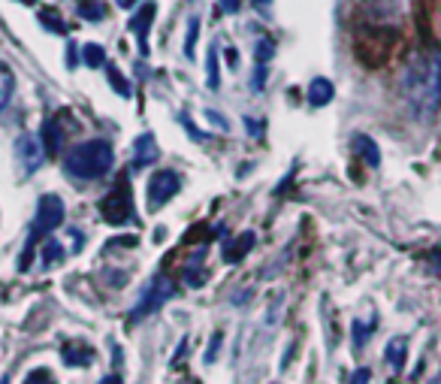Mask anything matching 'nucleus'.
<instances>
[{
  "instance_id": "nucleus-19",
  "label": "nucleus",
  "mask_w": 441,
  "mask_h": 384,
  "mask_svg": "<svg viewBox=\"0 0 441 384\" xmlns=\"http://www.w3.org/2000/svg\"><path fill=\"white\" fill-rule=\"evenodd\" d=\"M206 85L212 88V91H218V85H220V76H218V49L215 46L209 49V58H206Z\"/></svg>"
},
{
  "instance_id": "nucleus-25",
  "label": "nucleus",
  "mask_w": 441,
  "mask_h": 384,
  "mask_svg": "<svg viewBox=\"0 0 441 384\" xmlns=\"http://www.w3.org/2000/svg\"><path fill=\"white\" fill-rule=\"evenodd\" d=\"M375 327V321H369V324H360V321H354V345L357 348H363L366 345V336H369V330Z\"/></svg>"
},
{
  "instance_id": "nucleus-15",
  "label": "nucleus",
  "mask_w": 441,
  "mask_h": 384,
  "mask_svg": "<svg viewBox=\"0 0 441 384\" xmlns=\"http://www.w3.org/2000/svg\"><path fill=\"white\" fill-rule=\"evenodd\" d=\"M354 148H357V155H363V160H366L369 167H378V164H381V151H378V146H375L372 136L357 134V136H354Z\"/></svg>"
},
{
  "instance_id": "nucleus-21",
  "label": "nucleus",
  "mask_w": 441,
  "mask_h": 384,
  "mask_svg": "<svg viewBox=\"0 0 441 384\" xmlns=\"http://www.w3.org/2000/svg\"><path fill=\"white\" fill-rule=\"evenodd\" d=\"M197 39H199V18H190V22H187V37H185V55L187 58H194Z\"/></svg>"
},
{
  "instance_id": "nucleus-38",
  "label": "nucleus",
  "mask_w": 441,
  "mask_h": 384,
  "mask_svg": "<svg viewBox=\"0 0 441 384\" xmlns=\"http://www.w3.org/2000/svg\"><path fill=\"white\" fill-rule=\"evenodd\" d=\"M0 384H9V376H4V378H0Z\"/></svg>"
},
{
  "instance_id": "nucleus-9",
  "label": "nucleus",
  "mask_w": 441,
  "mask_h": 384,
  "mask_svg": "<svg viewBox=\"0 0 441 384\" xmlns=\"http://www.w3.org/2000/svg\"><path fill=\"white\" fill-rule=\"evenodd\" d=\"M157 158H160V148H157L154 134H143L133 146V167H152Z\"/></svg>"
},
{
  "instance_id": "nucleus-37",
  "label": "nucleus",
  "mask_w": 441,
  "mask_h": 384,
  "mask_svg": "<svg viewBox=\"0 0 441 384\" xmlns=\"http://www.w3.org/2000/svg\"><path fill=\"white\" fill-rule=\"evenodd\" d=\"M18 4H25V6H34V4H37V0H18Z\"/></svg>"
},
{
  "instance_id": "nucleus-26",
  "label": "nucleus",
  "mask_w": 441,
  "mask_h": 384,
  "mask_svg": "<svg viewBox=\"0 0 441 384\" xmlns=\"http://www.w3.org/2000/svg\"><path fill=\"white\" fill-rule=\"evenodd\" d=\"M218 351H220V333H215L212 342H209V348H206V354H203V363H215Z\"/></svg>"
},
{
  "instance_id": "nucleus-6",
  "label": "nucleus",
  "mask_w": 441,
  "mask_h": 384,
  "mask_svg": "<svg viewBox=\"0 0 441 384\" xmlns=\"http://www.w3.org/2000/svg\"><path fill=\"white\" fill-rule=\"evenodd\" d=\"M178 188H182V179L173 169H157V173L148 179V209H160L164 203H169Z\"/></svg>"
},
{
  "instance_id": "nucleus-17",
  "label": "nucleus",
  "mask_w": 441,
  "mask_h": 384,
  "mask_svg": "<svg viewBox=\"0 0 441 384\" xmlns=\"http://www.w3.org/2000/svg\"><path fill=\"white\" fill-rule=\"evenodd\" d=\"M79 15H82L85 22H100V18H106L103 0H79Z\"/></svg>"
},
{
  "instance_id": "nucleus-22",
  "label": "nucleus",
  "mask_w": 441,
  "mask_h": 384,
  "mask_svg": "<svg viewBox=\"0 0 441 384\" xmlns=\"http://www.w3.org/2000/svg\"><path fill=\"white\" fill-rule=\"evenodd\" d=\"M39 22H43L48 30H55V34H67V27H64L61 18H58L55 9H43V13H39Z\"/></svg>"
},
{
  "instance_id": "nucleus-18",
  "label": "nucleus",
  "mask_w": 441,
  "mask_h": 384,
  "mask_svg": "<svg viewBox=\"0 0 441 384\" xmlns=\"http://www.w3.org/2000/svg\"><path fill=\"white\" fill-rule=\"evenodd\" d=\"M82 60L88 67H106V49L100 43H88L82 49Z\"/></svg>"
},
{
  "instance_id": "nucleus-24",
  "label": "nucleus",
  "mask_w": 441,
  "mask_h": 384,
  "mask_svg": "<svg viewBox=\"0 0 441 384\" xmlns=\"http://www.w3.org/2000/svg\"><path fill=\"white\" fill-rule=\"evenodd\" d=\"M272 55H275L272 39H257V64H266Z\"/></svg>"
},
{
  "instance_id": "nucleus-3",
  "label": "nucleus",
  "mask_w": 441,
  "mask_h": 384,
  "mask_svg": "<svg viewBox=\"0 0 441 384\" xmlns=\"http://www.w3.org/2000/svg\"><path fill=\"white\" fill-rule=\"evenodd\" d=\"M176 294V288H173V281H169L166 276H154L152 281L145 285V290H143V297L136 300V306L130 309V324H139L143 318H148V315H154V312L164 306V302Z\"/></svg>"
},
{
  "instance_id": "nucleus-31",
  "label": "nucleus",
  "mask_w": 441,
  "mask_h": 384,
  "mask_svg": "<svg viewBox=\"0 0 441 384\" xmlns=\"http://www.w3.org/2000/svg\"><path fill=\"white\" fill-rule=\"evenodd\" d=\"M209 118H212V124H218L220 130H230V124H227V121H224V115H218V113H212V109H209V113H206Z\"/></svg>"
},
{
  "instance_id": "nucleus-1",
  "label": "nucleus",
  "mask_w": 441,
  "mask_h": 384,
  "mask_svg": "<svg viewBox=\"0 0 441 384\" xmlns=\"http://www.w3.org/2000/svg\"><path fill=\"white\" fill-rule=\"evenodd\" d=\"M399 91L408 113L420 124H429L441 109V52L438 49H420L408 58L399 76Z\"/></svg>"
},
{
  "instance_id": "nucleus-8",
  "label": "nucleus",
  "mask_w": 441,
  "mask_h": 384,
  "mask_svg": "<svg viewBox=\"0 0 441 384\" xmlns=\"http://www.w3.org/2000/svg\"><path fill=\"white\" fill-rule=\"evenodd\" d=\"M154 13H157V6L152 4V0H145L143 9L133 15V22H130V30L136 34L139 39V52L148 55V30H152V22H154Z\"/></svg>"
},
{
  "instance_id": "nucleus-29",
  "label": "nucleus",
  "mask_w": 441,
  "mask_h": 384,
  "mask_svg": "<svg viewBox=\"0 0 441 384\" xmlns=\"http://www.w3.org/2000/svg\"><path fill=\"white\" fill-rule=\"evenodd\" d=\"M263 85H266V64H257L254 79H251V88H254V91H260Z\"/></svg>"
},
{
  "instance_id": "nucleus-10",
  "label": "nucleus",
  "mask_w": 441,
  "mask_h": 384,
  "mask_svg": "<svg viewBox=\"0 0 441 384\" xmlns=\"http://www.w3.org/2000/svg\"><path fill=\"white\" fill-rule=\"evenodd\" d=\"M254 239H257V236L251 233V230H245V233L239 236V239L224 242V251H220V255H224V264H236V260H242L248 251L254 248Z\"/></svg>"
},
{
  "instance_id": "nucleus-30",
  "label": "nucleus",
  "mask_w": 441,
  "mask_h": 384,
  "mask_svg": "<svg viewBox=\"0 0 441 384\" xmlns=\"http://www.w3.org/2000/svg\"><path fill=\"white\" fill-rule=\"evenodd\" d=\"M369 378H372V372H369V369H357L354 378H350V384H369Z\"/></svg>"
},
{
  "instance_id": "nucleus-33",
  "label": "nucleus",
  "mask_w": 441,
  "mask_h": 384,
  "mask_svg": "<svg viewBox=\"0 0 441 384\" xmlns=\"http://www.w3.org/2000/svg\"><path fill=\"white\" fill-rule=\"evenodd\" d=\"M227 64L230 67H239V55L233 52V49H227Z\"/></svg>"
},
{
  "instance_id": "nucleus-16",
  "label": "nucleus",
  "mask_w": 441,
  "mask_h": 384,
  "mask_svg": "<svg viewBox=\"0 0 441 384\" xmlns=\"http://www.w3.org/2000/svg\"><path fill=\"white\" fill-rule=\"evenodd\" d=\"M13 94H15V73H13V67L0 60V109L9 106Z\"/></svg>"
},
{
  "instance_id": "nucleus-11",
  "label": "nucleus",
  "mask_w": 441,
  "mask_h": 384,
  "mask_svg": "<svg viewBox=\"0 0 441 384\" xmlns=\"http://www.w3.org/2000/svg\"><path fill=\"white\" fill-rule=\"evenodd\" d=\"M333 97H336V88H333L329 79L317 76V79L308 82V103H312V106H327Z\"/></svg>"
},
{
  "instance_id": "nucleus-12",
  "label": "nucleus",
  "mask_w": 441,
  "mask_h": 384,
  "mask_svg": "<svg viewBox=\"0 0 441 384\" xmlns=\"http://www.w3.org/2000/svg\"><path fill=\"white\" fill-rule=\"evenodd\" d=\"M64 360L67 366H88L94 360V351L85 342H70V345H64Z\"/></svg>"
},
{
  "instance_id": "nucleus-4",
  "label": "nucleus",
  "mask_w": 441,
  "mask_h": 384,
  "mask_svg": "<svg viewBox=\"0 0 441 384\" xmlns=\"http://www.w3.org/2000/svg\"><path fill=\"white\" fill-rule=\"evenodd\" d=\"M100 215H103L109 224H127V221L133 218V197H130L127 181L115 185L103 200H100Z\"/></svg>"
},
{
  "instance_id": "nucleus-35",
  "label": "nucleus",
  "mask_w": 441,
  "mask_h": 384,
  "mask_svg": "<svg viewBox=\"0 0 441 384\" xmlns=\"http://www.w3.org/2000/svg\"><path fill=\"white\" fill-rule=\"evenodd\" d=\"M100 384H121V378H118V376H106V378H100Z\"/></svg>"
},
{
  "instance_id": "nucleus-27",
  "label": "nucleus",
  "mask_w": 441,
  "mask_h": 384,
  "mask_svg": "<svg viewBox=\"0 0 441 384\" xmlns=\"http://www.w3.org/2000/svg\"><path fill=\"white\" fill-rule=\"evenodd\" d=\"M25 384H55V381H52V376H48V369H34Z\"/></svg>"
},
{
  "instance_id": "nucleus-2",
  "label": "nucleus",
  "mask_w": 441,
  "mask_h": 384,
  "mask_svg": "<svg viewBox=\"0 0 441 384\" xmlns=\"http://www.w3.org/2000/svg\"><path fill=\"white\" fill-rule=\"evenodd\" d=\"M115 151L106 139H88V143H79L70 148V155L64 158V169L76 179H103L109 169H112Z\"/></svg>"
},
{
  "instance_id": "nucleus-7",
  "label": "nucleus",
  "mask_w": 441,
  "mask_h": 384,
  "mask_svg": "<svg viewBox=\"0 0 441 384\" xmlns=\"http://www.w3.org/2000/svg\"><path fill=\"white\" fill-rule=\"evenodd\" d=\"M15 151H18V160H22L25 176H34L37 169L46 164V155H48L43 139H37V136H18Z\"/></svg>"
},
{
  "instance_id": "nucleus-13",
  "label": "nucleus",
  "mask_w": 441,
  "mask_h": 384,
  "mask_svg": "<svg viewBox=\"0 0 441 384\" xmlns=\"http://www.w3.org/2000/svg\"><path fill=\"white\" fill-rule=\"evenodd\" d=\"M387 363H390V369L393 372H402L405 366V357H408V339L402 336H396V339H390V345H387Z\"/></svg>"
},
{
  "instance_id": "nucleus-34",
  "label": "nucleus",
  "mask_w": 441,
  "mask_h": 384,
  "mask_svg": "<svg viewBox=\"0 0 441 384\" xmlns=\"http://www.w3.org/2000/svg\"><path fill=\"white\" fill-rule=\"evenodd\" d=\"M245 127L251 130V134H260V127H257V118H245Z\"/></svg>"
},
{
  "instance_id": "nucleus-20",
  "label": "nucleus",
  "mask_w": 441,
  "mask_h": 384,
  "mask_svg": "<svg viewBox=\"0 0 441 384\" xmlns=\"http://www.w3.org/2000/svg\"><path fill=\"white\" fill-rule=\"evenodd\" d=\"M39 257H43V267H52V264H58V260L64 257V248H61V242H58V239H46V245H43V251H39Z\"/></svg>"
},
{
  "instance_id": "nucleus-36",
  "label": "nucleus",
  "mask_w": 441,
  "mask_h": 384,
  "mask_svg": "<svg viewBox=\"0 0 441 384\" xmlns=\"http://www.w3.org/2000/svg\"><path fill=\"white\" fill-rule=\"evenodd\" d=\"M133 4H139V0H118V6H121V9H130Z\"/></svg>"
},
{
  "instance_id": "nucleus-5",
  "label": "nucleus",
  "mask_w": 441,
  "mask_h": 384,
  "mask_svg": "<svg viewBox=\"0 0 441 384\" xmlns=\"http://www.w3.org/2000/svg\"><path fill=\"white\" fill-rule=\"evenodd\" d=\"M61 224H64V203H61V197H58V194L39 197L37 218H34L31 230H34L37 236H46V233H52V230H58Z\"/></svg>"
},
{
  "instance_id": "nucleus-14",
  "label": "nucleus",
  "mask_w": 441,
  "mask_h": 384,
  "mask_svg": "<svg viewBox=\"0 0 441 384\" xmlns=\"http://www.w3.org/2000/svg\"><path fill=\"white\" fill-rule=\"evenodd\" d=\"M43 146H46L48 155L61 151V146H64V130L58 127L55 118H46V121H43Z\"/></svg>"
},
{
  "instance_id": "nucleus-32",
  "label": "nucleus",
  "mask_w": 441,
  "mask_h": 384,
  "mask_svg": "<svg viewBox=\"0 0 441 384\" xmlns=\"http://www.w3.org/2000/svg\"><path fill=\"white\" fill-rule=\"evenodd\" d=\"M220 9L224 13H239V0H220Z\"/></svg>"
},
{
  "instance_id": "nucleus-23",
  "label": "nucleus",
  "mask_w": 441,
  "mask_h": 384,
  "mask_svg": "<svg viewBox=\"0 0 441 384\" xmlns=\"http://www.w3.org/2000/svg\"><path fill=\"white\" fill-rule=\"evenodd\" d=\"M109 85H112L121 97H130V82H127V79H124L121 73H118L115 67H109Z\"/></svg>"
},
{
  "instance_id": "nucleus-28",
  "label": "nucleus",
  "mask_w": 441,
  "mask_h": 384,
  "mask_svg": "<svg viewBox=\"0 0 441 384\" xmlns=\"http://www.w3.org/2000/svg\"><path fill=\"white\" fill-rule=\"evenodd\" d=\"M206 276H209V272L206 269H199V272H185V281H187V285L190 288H199V285H203V281H206Z\"/></svg>"
}]
</instances>
